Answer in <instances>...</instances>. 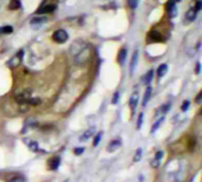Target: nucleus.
Returning <instances> with one entry per match:
<instances>
[{
    "mask_svg": "<svg viewBox=\"0 0 202 182\" xmlns=\"http://www.w3.org/2000/svg\"><path fill=\"white\" fill-rule=\"evenodd\" d=\"M27 144H28L30 150H32V152H34V153L39 152V145H38V143H37L36 141H30Z\"/></svg>",
    "mask_w": 202,
    "mask_h": 182,
    "instance_id": "nucleus-23",
    "label": "nucleus"
},
{
    "mask_svg": "<svg viewBox=\"0 0 202 182\" xmlns=\"http://www.w3.org/2000/svg\"><path fill=\"white\" fill-rule=\"evenodd\" d=\"M137 60H138V51L135 50L134 55L131 57V62H130V75L131 76L134 75V71L136 69V65H137Z\"/></svg>",
    "mask_w": 202,
    "mask_h": 182,
    "instance_id": "nucleus-12",
    "label": "nucleus"
},
{
    "mask_svg": "<svg viewBox=\"0 0 202 182\" xmlns=\"http://www.w3.org/2000/svg\"><path fill=\"white\" fill-rule=\"evenodd\" d=\"M151 92H152L151 86H148L146 89V92H144V96H143V101H142V105L143 107H147V104L149 103V99L151 97Z\"/></svg>",
    "mask_w": 202,
    "mask_h": 182,
    "instance_id": "nucleus-15",
    "label": "nucleus"
},
{
    "mask_svg": "<svg viewBox=\"0 0 202 182\" xmlns=\"http://www.w3.org/2000/svg\"><path fill=\"white\" fill-rule=\"evenodd\" d=\"M169 109H170V104H169V103H168V104H165V105H163V107H162V113H164V115H165L167 112L169 111Z\"/></svg>",
    "mask_w": 202,
    "mask_h": 182,
    "instance_id": "nucleus-34",
    "label": "nucleus"
},
{
    "mask_svg": "<svg viewBox=\"0 0 202 182\" xmlns=\"http://www.w3.org/2000/svg\"><path fill=\"white\" fill-rule=\"evenodd\" d=\"M84 153V148L83 147H77L73 149V154L75 155H82Z\"/></svg>",
    "mask_w": 202,
    "mask_h": 182,
    "instance_id": "nucleus-33",
    "label": "nucleus"
},
{
    "mask_svg": "<svg viewBox=\"0 0 202 182\" xmlns=\"http://www.w3.org/2000/svg\"><path fill=\"white\" fill-rule=\"evenodd\" d=\"M196 17H197V12L191 7V8H189L188 11L186 12V15H184V18H186V20L187 21H194L195 19H196Z\"/></svg>",
    "mask_w": 202,
    "mask_h": 182,
    "instance_id": "nucleus-13",
    "label": "nucleus"
},
{
    "mask_svg": "<svg viewBox=\"0 0 202 182\" xmlns=\"http://www.w3.org/2000/svg\"><path fill=\"white\" fill-rule=\"evenodd\" d=\"M191 5H194L193 8H194L196 12H199V11H201L202 10V1L201 0H195L194 4H191Z\"/></svg>",
    "mask_w": 202,
    "mask_h": 182,
    "instance_id": "nucleus-26",
    "label": "nucleus"
},
{
    "mask_svg": "<svg viewBox=\"0 0 202 182\" xmlns=\"http://www.w3.org/2000/svg\"><path fill=\"white\" fill-rule=\"evenodd\" d=\"M59 164H60V157H58V156H54L53 158H51V161L49 163L51 170H57L58 167H59Z\"/></svg>",
    "mask_w": 202,
    "mask_h": 182,
    "instance_id": "nucleus-16",
    "label": "nucleus"
},
{
    "mask_svg": "<svg viewBox=\"0 0 202 182\" xmlns=\"http://www.w3.org/2000/svg\"><path fill=\"white\" fill-rule=\"evenodd\" d=\"M90 57H91V49L90 47H88V46H85V47H83L81 51L76 55V58H75V62H76V64H85L89 59H90Z\"/></svg>",
    "mask_w": 202,
    "mask_h": 182,
    "instance_id": "nucleus-1",
    "label": "nucleus"
},
{
    "mask_svg": "<svg viewBox=\"0 0 202 182\" xmlns=\"http://www.w3.org/2000/svg\"><path fill=\"white\" fill-rule=\"evenodd\" d=\"M143 112H141L139 115H138V118H137V124H136V128L137 129H141V126H142V123H143Z\"/></svg>",
    "mask_w": 202,
    "mask_h": 182,
    "instance_id": "nucleus-29",
    "label": "nucleus"
},
{
    "mask_svg": "<svg viewBox=\"0 0 202 182\" xmlns=\"http://www.w3.org/2000/svg\"><path fill=\"white\" fill-rule=\"evenodd\" d=\"M189 105H190V102H189V101H184V102L182 103V105H181V110H182V111H187Z\"/></svg>",
    "mask_w": 202,
    "mask_h": 182,
    "instance_id": "nucleus-31",
    "label": "nucleus"
},
{
    "mask_svg": "<svg viewBox=\"0 0 202 182\" xmlns=\"http://www.w3.org/2000/svg\"><path fill=\"white\" fill-rule=\"evenodd\" d=\"M31 95H32V91H31V90H25V91L18 94V95L15 96V101H17L18 103H23V104H25L27 101L31 98Z\"/></svg>",
    "mask_w": 202,
    "mask_h": 182,
    "instance_id": "nucleus-7",
    "label": "nucleus"
},
{
    "mask_svg": "<svg viewBox=\"0 0 202 182\" xmlns=\"http://www.w3.org/2000/svg\"><path fill=\"white\" fill-rule=\"evenodd\" d=\"M149 38L152 40V42H161L162 39V36L160 32H157V31H151L150 33H149Z\"/></svg>",
    "mask_w": 202,
    "mask_h": 182,
    "instance_id": "nucleus-17",
    "label": "nucleus"
},
{
    "mask_svg": "<svg viewBox=\"0 0 202 182\" xmlns=\"http://www.w3.org/2000/svg\"><path fill=\"white\" fill-rule=\"evenodd\" d=\"M201 97H202V92H199V95L196 96L195 102H196V103H201Z\"/></svg>",
    "mask_w": 202,
    "mask_h": 182,
    "instance_id": "nucleus-37",
    "label": "nucleus"
},
{
    "mask_svg": "<svg viewBox=\"0 0 202 182\" xmlns=\"http://www.w3.org/2000/svg\"><path fill=\"white\" fill-rule=\"evenodd\" d=\"M127 53H128V50H127L125 47H122L121 50L118 51V53H117V62H118V64H120L121 66H123L124 63H125Z\"/></svg>",
    "mask_w": 202,
    "mask_h": 182,
    "instance_id": "nucleus-9",
    "label": "nucleus"
},
{
    "mask_svg": "<svg viewBox=\"0 0 202 182\" xmlns=\"http://www.w3.org/2000/svg\"><path fill=\"white\" fill-rule=\"evenodd\" d=\"M10 182H26V181H25V179H24V177L18 176V177H14V179H12Z\"/></svg>",
    "mask_w": 202,
    "mask_h": 182,
    "instance_id": "nucleus-35",
    "label": "nucleus"
},
{
    "mask_svg": "<svg viewBox=\"0 0 202 182\" xmlns=\"http://www.w3.org/2000/svg\"><path fill=\"white\" fill-rule=\"evenodd\" d=\"M118 99H120V91H117V92H115L114 94V97H112V104H117L118 103Z\"/></svg>",
    "mask_w": 202,
    "mask_h": 182,
    "instance_id": "nucleus-32",
    "label": "nucleus"
},
{
    "mask_svg": "<svg viewBox=\"0 0 202 182\" xmlns=\"http://www.w3.org/2000/svg\"><path fill=\"white\" fill-rule=\"evenodd\" d=\"M128 5H129V7L131 10H135L137 7V5H138V0H128Z\"/></svg>",
    "mask_w": 202,
    "mask_h": 182,
    "instance_id": "nucleus-30",
    "label": "nucleus"
},
{
    "mask_svg": "<svg viewBox=\"0 0 202 182\" xmlns=\"http://www.w3.org/2000/svg\"><path fill=\"white\" fill-rule=\"evenodd\" d=\"M162 157H163V152H162V150H159V152L155 154L154 158L151 160V167H152V168H157V167L160 166Z\"/></svg>",
    "mask_w": 202,
    "mask_h": 182,
    "instance_id": "nucleus-10",
    "label": "nucleus"
},
{
    "mask_svg": "<svg viewBox=\"0 0 202 182\" xmlns=\"http://www.w3.org/2000/svg\"><path fill=\"white\" fill-rule=\"evenodd\" d=\"M152 77H154V70H150L147 72V75L143 77V83L146 85H149L150 82L152 81Z\"/></svg>",
    "mask_w": 202,
    "mask_h": 182,
    "instance_id": "nucleus-20",
    "label": "nucleus"
},
{
    "mask_svg": "<svg viewBox=\"0 0 202 182\" xmlns=\"http://www.w3.org/2000/svg\"><path fill=\"white\" fill-rule=\"evenodd\" d=\"M122 145V141L121 139H115V140H112L110 143H109L108 148H107V150H108L109 153H114V152H116L120 147Z\"/></svg>",
    "mask_w": 202,
    "mask_h": 182,
    "instance_id": "nucleus-8",
    "label": "nucleus"
},
{
    "mask_svg": "<svg viewBox=\"0 0 202 182\" xmlns=\"http://www.w3.org/2000/svg\"><path fill=\"white\" fill-rule=\"evenodd\" d=\"M195 71H196V73H197V75L201 72V63H200V62H197V63H196V68H195Z\"/></svg>",
    "mask_w": 202,
    "mask_h": 182,
    "instance_id": "nucleus-36",
    "label": "nucleus"
},
{
    "mask_svg": "<svg viewBox=\"0 0 202 182\" xmlns=\"http://www.w3.org/2000/svg\"><path fill=\"white\" fill-rule=\"evenodd\" d=\"M46 21H47V18H46V17H44V15H36L34 18L31 19L30 24H31V26L33 28H39L41 27Z\"/></svg>",
    "mask_w": 202,
    "mask_h": 182,
    "instance_id": "nucleus-6",
    "label": "nucleus"
},
{
    "mask_svg": "<svg viewBox=\"0 0 202 182\" xmlns=\"http://www.w3.org/2000/svg\"><path fill=\"white\" fill-rule=\"evenodd\" d=\"M137 103H138V92L136 91V92H134V94L131 95V97L129 99V107H130V109H131L133 112L135 111V109H136V107H137Z\"/></svg>",
    "mask_w": 202,
    "mask_h": 182,
    "instance_id": "nucleus-11",
    "label": "nucleus"
},
{
    "mask_svg": "<svg viewBox=\"0 0 202 182\" xmlns=\"http://www.w3.org/2000/svg\"><path fill=\"white\" fill-rule=\"evenodd\" d=\"M20 7H21V2H20V0H11L10 4H8V8L12 10V11L19 10Z\"/></svg>",
    "mask_w": 202,
    "mask_h": 182,
    "instance_id": "nucleus-19",
    "label": "nucleus"
},
{
    "mask_svg": "<svg viewBox=\"0 0 202 182\" xmlns=\"http://www.w3.org/2000/svg\"><path fill=\"white\" fill-rule=\"evenodd\" d=\"M102 136H103V133H98V134L95 136L94 142H92V145H94V147H97V145L99 144V142L102 140Z\"/></svg>",
    "mask_w": 202,
    "mask_h": 182,
    "instance_id": "nucleus-27",
    "label": "nucleus"
},
{
    "mask_svg": "<svg viewBox=\"0 0 202 182\" xmlns=\"http://www.w3.org/2000/svg\"><path fill=\"white\" fill-rule=\"evenodd\" d=\"M164 120H165V117H164V116L160 117V118H159V120H157V121H156V122L154 123V124H152V126H151V130H150V133H151V134H154V133H155L156 130H157V128H159V126H160L162 124V122H163Z\"/></svg>",
    "mask_w": 202,
    "mask_h": 182,
    "instance_id": "nucleus-21",
    "label": "nucleus"
},
{
    "mask_svg": "<svg viewBox=\"0 0 202 182\" xmlns=\"http://www.w3.org/2000/svg\"><path fill=\"white\" fill-rule=\"evenodd\" d=\"M175 1H181V0H175Z\"/></svg>",
    "mask_w": 202,
    "mask_h": 182,
    "instance_id": "nucleus-38",
    "label": "nucleus"
},
{
    "mask_svg": "<svg viewBox=\"0 0 202 182\" xmlns=\"http://www.w3.org/2000/svg\"><path fill=\"white\" fill-rule=\"evenodd\" d=\"M37 126V122H36L34 120H32V118H28V120H27V122L25 123V128H24L23 133H25V131H26L28 126H31V128H32V126Z\"/></svg>",
    "mask_w": 202,
    "mask_h": 182,
    "instance_id": "nucleus-25",
    "label": "nucleus"
},
{
    "mask_svg": "<svg viewBox=\"0 0 202 182\" xmlns=\"http://www.w3.org/2000/svg\"><path fill=\"white\" fill-rule=\"evenodd\" d=\"M41 103V101L39 98H30L28 101H27L25 104H28V105H32V107H34V105H39Z\"/></svg>",
    "mask_w": 202,
    "mask_h": 182,
    "instance_id": "nucleus-24",
    "label": "nucleus"
},
{
    "mask_svg": "<svg viewBox=\"0 0 202 182\" xmlns=\"http://www.w3.org/2000/svg\"><path fill=\"white\" fill-rule=\"evenodd\" d=\"M67 39H69V34H67L66 31L63 30V28L54 31L53 34H52V40L58 43V44H63V43L66 42Z\"/></svg>",
    "mask_w": 202,
    "mask_h": 182,
    "instance_id": "nucleus-3",
    "label": "nucleus"
},
{
    "mask_svg": "<svg viewBox=\"0 0 202 182\" xmlns=\"http://www.w3.org/2000/svg\"><path fill=\"white\" fill-rule=\"evenodd\" d=\"M167 71H168V65L167 64H161L159 68H157V77L159 78H161V77H163L165 73H167Z\"/></svg>",
    "mask_w": 202,
    "mask_h": 182,
    "instance_id": "nucleus-18",
    "label": "nucleus"
},
{
    "mask_svg": "<svg viewBox=\"0 0 202 182\" xmlns=\"http://www.w3.org/2000/svg\"><path fill=\"white\" fill-rule=\"evenodd\" d=\"M13 32V27L10 25H4L0 27V34H10Z\"/></svg>",
    "mask_w": 202,
    "mask_h": 182,
    "instance_id": "nucleus-22",
    "label": "nucleus"
},
{
    "mask_svg": "<svg viewBox=\"0 0 202 182\" xmlns=\"http://www.w3.org/2000/svg\"><path fill=\"white\" fill-rule=\"evenodd\" d=\"M175 0H168L165 2V11L170 18H175L177 15V8H176Z\"/></svg>",
    "mask_w": 202,
    "mask_h": 182,
    "instance_id": "nucleus-5",
    "label": "nucleus"
},
{
    "mask_svg": "<svg viewBox=\"0 0 202 182\" xmlns=\"http://www.w3.org/2000/svg\"><path fill=\"white\" fill-rule=\"evenodd\" d=\"M95 131H96V130H95V128H90V129H86V130H85V131H84V133L82 134V136L79 137V140L84 142V141H86L88 139H91V137L94 136Z\"/></svg>",
    "mask_w": 202,
    "mask_h": 182,
    "instance_id": "nucleus-14",
    "label": "nucleus"
},
{
    "mask_svg": "<svg viewBox=\"0 0 202 182\" xmlns=\"http://www.w3.org/2000/svg\"><path fill=\"white\" fill-rule=\"evenodd\" d=\"M56 8H57V6H56V4H41L40 7L37 10V14H46V13H52L56 11Z\"/></svg>",
    "mask_w": 202,
    "mask_h": 182,
    "instance_id": "nucleus-4",
    "label": "nucleus"
},
{
    "mask_svg": "<svg viewBox=\"0 0 202 182\" xmlns=\"http://www.w3.org/2000/svg\"><path fill=\"white\" fill-rule=\"evenodd\" d=\"M141 158H142V148H138L136 150V154L134 156V161L135 162H138V161H141Z\"/></svg>",
    "mask_w": 202,
    "mask_h": 182,
    "instance_id": "nucleus-28",
    "label": "nucleus"
},
{
    "mask_svg": "<svg viewBox=\"0 0 202 182\" xmlns=\"http://www.w3.org/2000/svg\"><path fill=\"white\" fill-rule=\"evenodd\" d=\"M24 50H19L15 55H13V57H11L7 62V65L11 68V69H15L18 68L21 63H23V59H24Z\"/></svg>",
    "mask_w": 202,
    "mask_h": 182,
    "instance_id": "nucleus-2",
    "label": "nucleus"
}]
</instances>
